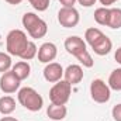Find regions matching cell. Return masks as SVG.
<instances>
[{
  "label": "cell",
  "mask_w": 121,
  "mask_h": 121,
  "mask_svg": "<svg viewBox=\"0 0 121 121\" xmlns=\"http://www.w3.org/2000/svg\"><path fill=\"white\" fill-rule=\"evenodd\" d=\"M28 39L26 32L21 30H11L6 37V49L9 55L21 58L23 52L28 47Z\"/></svg>",
  "instance_id": "obj_1"
},
{
  "label": "cell",
  "mask_w": 121,
  "mask_h": 121,
  "mask_svg": "<svg viewBox=\"0 0 121 121\" xmlns=\"http://www.w3.org/2000/svg\"><path fill=\"white\" fill-rule=\"evenodd\" d=\"M21 23H23V27L27 30L28 35L34 39L42 38L48 32L47 23L42 18H39L35 13H26L21 18Z\"/></svg>",
  "instance_id": "obj_2"
},
{
  "label": "cell",
  "mask_w": 121,
  "mask_h": 121,
  "mask_svg": "<svg viewBox=\"0 0 121 121\" xmlns=\"http://www.w3.org/2000/svg\"><path fill=\"white\" fill-rule=\"evenodd\" d=\"M17 99H18V103L27 108L28 111H39L44 106V99L42 96L32 87H23L18 90V94H17Z\"/></svg>",
  "instance_id": "obj_3"
},
{
  "label": "cell",
  "mask_w": 121,
  "mask_h": 121,
  "mask_svg": "<svg viewBox=\"0 0 121 121\" xmlns=\"http://www.w3.org/2000/svg\"><path fill=\"white\" fill-rule=\"evenodd\" d=\"M72 94V86L66 82V80H59L56 82L51 90H49V100L52 104H59V106H65Z\"/></svg>",
  "instance_id": "obj_4"
},
{
  "label": "cell",
  "mask_w": 121,
  "mask_h": 121,
  "mask_svg": "<svg viewBox=\"0 0 121 121\" xmlns=\"http://www.w3.org/2000/svg\"><path fill=\"white\" fill-rule=\"evenodd\" d=\"M90 96L96 103H107L111 97V89L101 79H94L90 83Z\"/></svg>",
  "instance_id": "obj_5"
},
{
  "label": "cell",
  "mask_w": 121,
  "mask_h": 121,
  "mask_svg": "<svg viewBox=\"0 0 121 121\" xmlns=\"http://www.w3.org/2000/svg\"><path fill=\"white\" fill-rule=\"evenodd\" d=\"M80 14L75 7H62L58 11V23L65 28H73L79 24Z\"/></svg>",
  "instance_id": "obj_6"
},
{
  "label": "cell",
  "mask_w": 121,
  "mask_h": 121,
  "mask_svg": "<svg viewBox=\"0 0 121 121\" xmlns=\"http://www.w3.org/2000/svg\"><path fill=\"white\" fill-rule=\"evenodd\" d=\"M21 80L13 73V70H7L0 78V90L6 94H11L20 89Z\"/></svg>",
  "instance_id": "obj_7"
},
{
  "label": "cell",
  "mask_w": 121,
  "mask_h": 121,
  "mask_svg": "<svg viewBox=\"0 0 121 121\" xmlns=\"http://www.w3.org/2000/svg\"><path fill=\"white\" fill-rule=\"evenodd\" d=\"M38 60L41 63H51L58 55V48L54 42H44L38 48Z\"/></svg>",
  "instance_id": "obj_8"
},
{
  "label": "cell",
  "mask_w": 121,
  "mask_h": 121,
  "mask_svg": "<svg viewBox=\"0 0 121 121\" xmlns=\"http://www.w3.org/2000/svg\"><path fill=\"white\" fill-rule=\"evenodd\" d=\"M42 73H44V79L47 82L56 83V82L62 80V78H63V68L58 62H51V63H47Z\"/></svg>",
  "instance_id": "obj_9"
},
{
  "label": "cell",
  "mask_w": 121,
  "mask_h": 121,
  "mask_svg": "<svg viewBox=\"0 0 121 121\" xmlns=\"http://www.w3.org/2000/svg\"><path fill=\"white\" fill-rule=\"evenodd\" d=\"M63 80H66L70 86L79 85L83 80V69L80 65H69L63 70Z\"/></svg>",
  "instance_id": "obj_10"
},
{
  "label": "cell",
  "mask_w": 121,
  "mask_h": 121,
  "mask_svg": "<svg viewBox=\"0 0 121 121\" xmlns=\"http://www.w3.org/2000/svg\"><path fill=\"white\" fill-rule=\"evenodd\" d=\"M65 49L68 51V54L76 56V55H79L80 52L86 51V42H85L80 37L72 35V37H68V38L65 39Z\"/></svg>",
  "instance_id": "obj_11"
},
{
  "label": "cell",
  "mask_w": 121,
  "mask_h": 121,
  "mask_svg": "<svg viewBox=\"0 0 121 121\" xmlns=\"http://www.w3.org/2000/svg\"><path fill=\"white\" fill-rule=\"evenodd\" d=\"M66 114H68L66 106H59V104H52L51 103V106H48V108H47V116L54 121L63 120L66 117Z\"/></svg>",
  "instance_id": "obj_12"
},
{
  "label": "cell",
  "mask_w": 121,
  "mask_h": 121,
  "mask_svg": "<svg viewBox=\"0 0 121 121\" xmlns=\"http://www.w3.org/2000/svg\"><path fill=\"white\" fill-rule=\"evenodd\" d=\"M11 70H13V73L23 82V80L28 79V76H30V73H31V66L27 60H20V62H17V63L13 66Z\"/></svg>",
  "instance_id": "obj_13"
},
{
  "label": "cell",
  "mask_w": 121,
  "mask_h": 121,
  "mask_svg": "<svg viewBox=\"0 0 121 121\" xmlns=\"http://www.w3.org/2000/svg\"><path fill=\"white\" fill-rule=\"evenodd\" d=\"M91 49L94 51L96 55L104 56V55L110 54V51L113 49V42H111V39H110L107 35H104V38H103L100 42H97L94 47H91Z\"/></svg>",
  "instance_id": "obj_14"
},
{
  "label": "cell",
  "mask_w": 121,
  "mask_h": 121,
  "mask_svg": "<svg viewBox=\"0 0 121 121\" xmlns=\"http://www.w3.org/2000/svg\"><path fill=\"white\" fill-rule=\"evenodd\" d=\"M103 38H104L103 31L99 30V28H94V27L87 28L86 32H85V39H86V42H87L90 47H94V45H96L97 42H100Z\"/></svg>",
  "instance_id": "obj_15"
},
{
  "label": "cell",
  "mask_w": 121,
  "mask_h": 121,
  "mask_svg": "<svg viewBox=\"0 0 121 121\" xmlns=\"http://www.w3.org/2000/svg\"><path fill=\"white\" fill-rule=\"evenodd\" d=\"M16 110V100L11 96L0 97V113L3 116H9Z\"/></svg>",
  "instance_id": "obj_16"
},
{
  "label": "cell",
  "mask_w": 121,
  "mask_h": 121,
  "mask_svg": "<svg viewBox=\"0 0 121 121\" xmlns=\"http://www.w3.org/2000/svg\"><path fill=\"white\" fill-rule=\"evenodd\" d=\"M107 27H110L113 30L121 28V9H118V7L110 9V16H108V24H107Z\"/></svg>",
  "instance_id": "obj_17"
},
{
  "label": "cell",
  "mask_w": 121,
  "mask_h": 121,
  "mask_svg": "<svg viewBox=\"0 0 121 121\" xmlns=\"http://www.w3.org/2000/svg\"><path fill=\"white\" fill-rule=\"evenodd\" d=\"M108 87L111 90L121 91V68H117L111 72L108 78Z\"/></svg>",
  "instance_id": "obj_18"
},
{
  "label": "cell",
  "mask_w": 121,
  "mask_h": 121,
  "mask_svg": "<svg viewBox=\"0 0 121 121\" xmlns=\"http://www.w3.org/2000/svg\"><path fill=\"white\" fill-rule=\"evenodd\" d=\"M108 16H110V9L99 7L94 11V21L100 26H107L108 24Z\"/></svg>",
  "instance_id": "obj_19"
},
{
  "label": "cell",
  "mask_w": 121,
  "mask_h": 121,
  "mask_svg": "<svg viewBox=\"0 0 121 121\" xmlns=\"http://www.w3.org/2000/svg\"><path fill=\"white\" fill-rule=\"evenodd\" d=\"M75 58L79 60L85 68H91V66L94 65V60H93V58H91V55L89 54V51H87V49H86V51H83V52H80V54H79V55H76Z\"/></svg>",
  "instance_id": "obj_20"
},
{
  "label": "cell",
  "mask_w": 121,
  "mask_h": 121,
  "mask_svg": "<svg viewBox=\"0 0 121 121\" xmlns=\"http://www.w3.org/2000/svg\"><path fill=\"white\" fill-rule=\"evenodd\" d=\"M37 54H38L37 45H35L32 41H30V42H28V47L26 48V51H24L23 55H21V59L23 60H30V59H32V58H35Z\"/></svg>",
  "instance_id": "obj_21"
},
{
  "label": "cell",
  "mask_w": 121,
  "mask_h": 121,
  "mask_svg": "<svg viewBox=\"0 0 121 121\" xmlns=\"http://www.w3.org/2000/svg\"><path fill=\"white\" fill-rule=\"evenodd\" d=\"M11 68V56L6 52H0V72L4 73Z\"/></svg>",
  "instance_id": "obj_22"
},
{
  "label": "cell",
  "mask_w": 121,
  "mask_h": 121,
  "mask_svg": "<svg viewBox=\"0 0 121 121\" xmlns=\"http://www.w3.org/2000/svg\"><path fill=\"white\" fill-rule=\"evenodd\" d=\"M28 3L37 11H45L49 7V0H28Z\"/></svg>",
  "instance_id": "obj_23"
},
{
  "label": "cell",
  "mask_w": 121,
  "mask_h": 121,
  "mask_svg": "<svg viewBox=\"0 0 121 121\" xmlns=\"http://www.w3.org/2000/svg\"><path fill=\"white\" fill-rule=\"evenodd\" d=\"M111 116H113L114 121H121V104H117V106L113 107Z\"/></svg>",
  "instance_id": "obj_24"
},
{
  "label": "cell",
  "mask_w": 121,
  "mask_h": 121,
  "mask_svg": "<svg viewBox=\"0 0 121 121\" xmlns=\"http://www.w3.org/2000/svg\"><path fill=\"white\" fill-rule=\"evenodd\" d=\"M78 0H59V3L62 4V7H75V3Z\"/></svg>",
  "instance_id": "obj_25"
},
{
  "label": "cell",
  "mask_w": 121,
  "mask_h": 121,
  "mask_svg": "<svg viewBox=\"0 0 121 121\" xmlns=\"http://www.w3.org/2000/svg\"><path fill=\"white\" fill-rule=\"evenodd\" d=\"M78 3L83 7H91V6H94L96 0H78Z\"/></svg>",
  "instance_id": "obj_26"
},
{
  "label": "cell",
  "mask_w": 121,
  "mask_h": 121,
  "mask_svg": "<svg viewBox=\"0 0 121 121\" xmlns=\"http://www.w3.org/2000/svg\"><path fill=\"white\" fill-rule=\"evenodd\" d=\"M99 1H100V4H103V7H108V6L114 4L116 1H118V0H99Z\"/></svg>",
  "instance_id": "obj_27"
},
{
  "label": "cell",
  "mask_w": 121,
  "mask_h": 121,
  "mask_svg": "<svg viewBox=\"0 0 121 121\" xmlns=\"http://www.w3.org/2000/svg\"><path fill=\"white\" fill-rule=\"evenodd\" d=\"M114 58H116V60H117V62L121 65V48H118V49L116 51V54H114Z\"/></svg>",
  "instance_id": "obj_28"
},
{
  "label": "cell",
  "mask_w": 121,
  "mask_h": 121,
  "mask_svg": "<svg viewBox=\"0 0 121 121\" xmlns=\"http://www.w3.org/2000/svg\"><path fill=\"white\" fill-rule=\"evenodd\" d=\"M4 1H7L9 4H13V6H17V4H20L23 0H4Z\"/></svg>",
  "instance_id": "obj_29"
},
{
  "label": "cell",
  "mask_w": 121,
  "mask_h": 121,
  "mask_svg": "<svg viewBox=\"0 0 121 121\" xmlns=\"http://www.w3.org/2000/svg\"><path fill=\"white\" fill-rule=\"evenodd\" d=\"M0 121H18V120L14 118V117H3V118H0Z\"/></svg>",
  "instance_id": "obj_30"
}]
</instances>
